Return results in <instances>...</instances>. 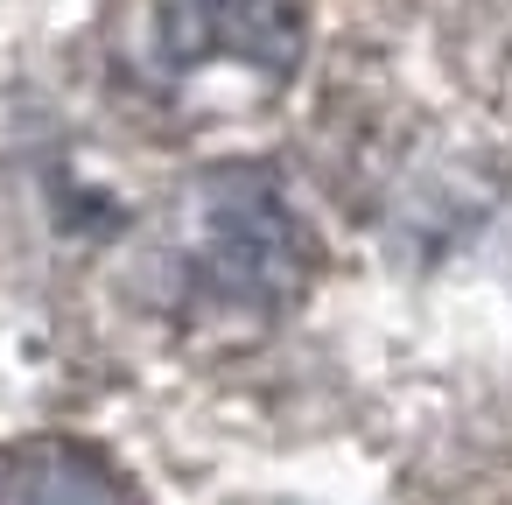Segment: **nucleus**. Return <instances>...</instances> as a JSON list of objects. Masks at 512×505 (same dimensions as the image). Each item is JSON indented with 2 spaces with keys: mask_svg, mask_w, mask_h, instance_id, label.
<instances>
[{
  "mask_svg": "<svg viewBox=\"0 0 512 505\" xmlns=\"http://www.w3.org/2000/svg\"><path fill=\"white\" fill-rule=\"evenodd\" d=\"M0 505H141V491L85 442H15L0 449Z\"/></svg>",
  "mask_w": 512,
  "mask_h": 505,
  "instance_id": "nucleus-3",
  "label": "nucleus"
},
{
  "mask_svg": "<svg viewBox=\"0 0 512 505\" xmlns=\"http://www.w3.org/2000/svg\"><path fill=\"white\" fill-rule=\"evenodd\" d=\"M295 57H302L295 0H148L141 64L169 92H190L211 78L281 85L295 71Z\"/></svg>",
  "mask_w": 512,
  "mask_h": 505,
  "instance_id": "nucleus-2",
  "label": "nucleus"
},
{
  "mask_svg": "<svg viewBox=\"0 0 512 505\" xmlns=\"http://www.w3.org/2000/svg\"><path fill=\"white\" fill-rule=\"evenodd\" d=\"M148 274L155 302L190 330H267L309 288V232L274 169H204L162 211Z\"/></svg>",
  "mask_w": 512,
  "mask_h": 505,
  "instance_id": "nucleus-1",
  "label": "nucleus"
}]
</instances>
